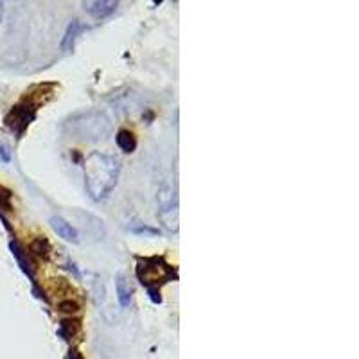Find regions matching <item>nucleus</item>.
<instances>
[{
    "instance_id": "nucleus-1",
    "label": "nucleus",
    "mask_w": 359,
    "mask_h": 359,
    "mask_svg": "<svg viewBox=\"0 0 359 359\" xmlns=\"http://www.w3.org/2000/svg\"><path fill=\"white\" fill-rule=\"evenodd\" d=\"M121 162L107 153H92L85 160V187L95 201L107 200L117 185Z\"/></svg>"
},
{
    "instance_id": "nucleus-2",
    "label": "nucleus",
    "mask_w": 359,
    "mask_h": 359,
    "mask_svg": "<svg viewBox=\"0 0 359 359\" xmlns=\"http://www.w3.org/2000/svg\"><path fill=\"white\" fill-rule=\"evenodd\" d=\"M67 126H72V133L78 135L76 139L81 140L102 139V135H107L110 130L108 118L99 111H88V114H81L78 117L70 118Z\"/></svg>"
},
{
    "instance_id": "nucleus-3",
    "label": "nucleus",
    "mask_w": 359,
    "mask_h": 359,
    "mask_svg": "<svg viewBox=\"0 0 359 359\" xmlns=\"http://www.w3.org/2000/svg\"><path fill=\"white\" fill-rule=\"evenodd\" d=\"M137 277L140 278L142 284H146L147 290H151V287L158 290V284L169 282L175 277V269L160 257L144 259L137 266Z\"/></svg>"
},
{
    "instance_id": "nucleus-4",
    "label": "nucleus",
    "mask_w": 359,
    "mask_h": 359,
    "mask_svg": "<svg viewBox=\"0 0 359 359\" xmlns=\"http://www.w3.org/2000/svg\"><path fill=\"white\" fill-rule=\"evenodd\" d=\"M34 115H36V108L22 99V102H18L17 107H13L11 110H9V114L6 115L4 123L13 133L22 135L25 130H27V126L31 124Z\"/></svg>"
},
{
    "instance_id": "nucleus-5",
    "label": "nucleus",
    "mask_w": 359,
    "mask_h": 359,
    "mask_svg": "<svg viewBox=\"0 0 359 359\" xmlns=\"http://www.w3.org/2000/svg\"><path fill=\"white\" fill-rule=\"evenodd\" d=\"M158 210H160V217H162L163 223H165L168 216H172V214L178 217V198H176V191L172 185H165V187L160 189Z\"/></svg>"
},
{
    "instance_id": "nucleus-6",
    "label": "nucleus",
    "mask_w": 359,
    "mask_h": 359,
    "mask_svg": "<svg viewBox=\"0 0 359 359\" xmlns=\"http://www.w3.org/2000/svg\"><path fill=\"white\" fill-rule=\"evenodd\" d=\"M50 226H53L54 232L62 237V239H65V241H69V243H78L79 241L78 230L74 229L72 224H70L69 221L63 219V217H60V216L50 217Z\"/></svg>"
},
{
    "instance_id": "nucleus-7",
    "label": "nucleus",
    "mask_w": 359,
    "mask_h": 359,
    "mask_svg": "<svg viewBox=\"0 0 359 359\" xmlns=\"http://www.w3.org/2000/svg\"><path fill=\"white\" fill-rule=\"evenodd\" d=\"M117 2L111 0H95V2H85V9L94 18H107L117 9Z\"/></svg>"
},
{
    "instance_id": "nucleus-8",
    "label": "nucleus",
    "mask_w": 359,
    "mask_h": 359,
    "mask_svg": "<svg viewBox=\"0 0 359 359\" xmlns=\"http://www.w3.org/2000/svg\"><path fill=\"white\" fill-rule=\"evenodd\" d=\"M115 287H117V298L121 306L128 307L131 304V297H133V287H131L130 280L124 273H118L115 278Z\"/></svg>"
},
{
    "instance_id": "nucleus-9",
    "label": "nucleus",
    "mask_w": 359,
    "mask_h": 359,
    "mask_svg": "<svg viewBox=\"0 0 359 359\" xmlns=\"http://www.w3.org/2000/svg\"><path fill=\"white\" fill-rule=\"evenodd\" d=\"M9 248H11V253H13V257L17 259V262L20 264L22 271H24L25 275H27L31 280L34 278V273H33V264H31V261H29L27 257V253H25V250L22 248L20 245H18L17 241H11V245H9Z\"/></svg>"
},
{
    "instance_id": "nucleus-10",
    "label": "nucleus",
    "mask_w": 359,
    "mask_h": 359,
    "mask_svg": "<svg viewBox=\"0 0 359 359\" xmlns=\"http://www.w3.org/2000/svg\"><path fill=\"white\" fill-rule=\"evenodd\" d=\"M83 31V25L79 24V20H74L72 24L67 27L65 36H63L62 41V50L63 53H70L74 49V43H76V38L79 36V33Z\"/></svg>"
},
{
    "instance_id": "nucleus-11",
    "label": "nucleus",
    "mask_w": 359,
    "mask_h": 359,
    "mask_svg": "<svg viewBox=\"0 0 359 359\" xmlns=\"http://www.w3.org/2000/svg\"><path fill=\"white\" fill-rule=\"evenodd\" d=\"M115 140H117V146L121 147L124 153H133L135 149H137V137H135L130 130L118 131Z\"/></svg>"
},
{
    "instance_id": "nucleus-12",
    "label": "nucleus",
    "mask_w": 359,
    "mask_h": 359,
    "mask_svg": "<svg viewBox=\"0 0 359 359\" xmlns=\"http://www.w3.org/2000/svg\"><path fill=\"white\" fill-rule=\"evenodd\" d=\"M49 243H47V239H43V237H38V239H34L33 243H31V250H33L36 255H41V257H47L49 255Z\"/></svg>"
},
{
    "instance_id": "nucleus-13",
    "label": "nucleus",
    "mask_w": 359,
    "mask_h": 359,
    "mask_svg": "<svg viewBox=\"0 0 359 359\" xmlns=\"http://www.w3.org/2000/svg\"><path fill=\"white\" fill-rule=\"evenodd\" d=\"M0 208L11 210V192L4 187H0Z\"/></svg>"
},
{
    "instance_id": "nucleus-14",
    "label": "nucleus",
    "mask_w": 359,
    "mask_h": 359,
    "mask_svg": "<svg viewBox=\"0 0 359 359\" xmlns=\"http://www.w3.org/2000/svg\"><path fill=\"white\" fill-rule=\"evenodd\" d=\"M60 309H62V311H69V313H76V311L79 309V306L76 302H72V300H69V302H62V304H60Z\"/></svg>"
},
{
    "instance_id": "nucleus-15",
    "label": "nucleus",
    "mask_w": 359,
    "mask_h": 359,
    "mask_svg": "<svg viewBox=\"0 0 359 359\" xmlns=\"http://www.w3.org/2000/svg\"><path fill=\"white\" fill-rule=\"evenodd\" d=\"M0 155H2L4 162H9V160H11V155H9L8 146H0Z\"/></svg>"
},
{
    "instance_id": "nucleus-16",
    "label": "nucleus",
    "mask_w": 359,
    "mask_h": 359,
    "mask_svg": "<svg viewBox=\"0 0 359 359\" xmlns=\"http://www.w3.org/2000/svg\"><path fill=\"white\" fill-rule=\"evenodd\" d=\"M69 359H85V358H83V355H81V352H78V351H70Z\"/></svg>"
},
{
    "instance_id": "nucleus-17",
    "label": "nucleus",
    "mask_w": 359,
    "mask_h": 359,
    "mask_svg": "<svg viewBox=\"0 0 359 359\" xmlns=\"http://www.w3.org/2000/svg\"><path fill=\"white\" fill-rule=\"evenodd\" d=\"M2 17H4V4L0 2V22H2Z\"/></svg>"
}]
</instances>
